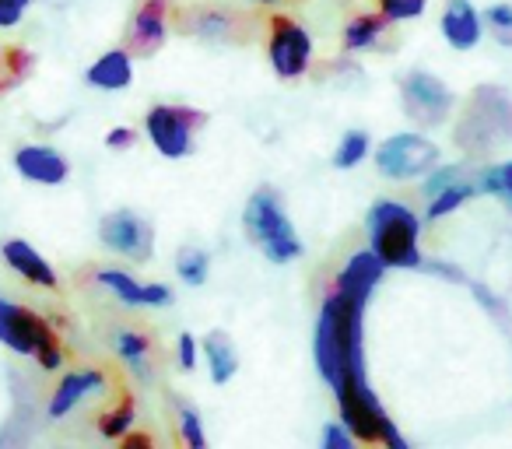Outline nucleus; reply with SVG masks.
I'll use <instances>...</instances> for the list:
<instances>
[{
  "label": "nucleus",
  "mask_w": 512,
  "mask_h": 449,
  "mask_svg": "<svg viewBox=\"0 0 512 449\" xmlns=\"http://www.w3.org/2000/svg\"><path fill=\"white\" fill-rule=\"evenodd\" d=\"M15 169L39 186H60L71 176V162L57 148H46V144H25V148H18Z\"/></svg>",
  "instance_id": "14"
},
{
  "label": "nucleus",
  "mask_w": 512,
  "mask_h": 449,
  "mask_svg": "<svg viewBox=\"0 0 512 449\" xmlns=\"http://www.w3.org/2000/svg\"><path fill=\"white\" fill-rule=\"evenodd\" d=\"M99 285L109 288L123 306H169L172 302V292L165 285H155V281H137L134 274L116 271V267L99 271Z\"/></svg>",
  "instance_id": "16"
},
{
  "label": "nucleus",
  "mask_w": 512,
  "mask_h": 449,
  "mask_svg": "<svg viewBox=\"0 0 512 449\" xmlns=\"http://www.w3.org/2000/svg\"><path fill=\"white\" fill-rule=\"evenodd\" d=\"M207 271H211V257H207L204 250H193V246H186V250H179L176 257V274L179 281H186V285H204L207 281Z\"/></svg>",
  "instance_id": "25"
},
{
  "label": "nucleus",
  "mask_w": 512,
  "mask_h": 449,
  "mask_svg": "<svg viewBox=\"0 0 512 449\" xmlns=\"http://www.w3.org/2000/svg\"><path fill=\"white\" fill-rule=\"evenodd\" d=\"M207 116L200 109L190 106H151L144 116V130H148V141L155 144L158 155L165 158H186L193 148V130L204 123Z\"/></svg>",
  "instance_id": "7"
},
{
  "label": "nucleus",
  "mask_w": 512,
  "mask_h": 449,
  "mask_svg": "<svg viewBox=\"0 0 512 449\" xmlns=\"http://www.w3.org/2000/svg\"><path fill=\"white\" fill-rule=\"evenodd\" d=\"M197 355H200V348H197V341H193V334H179V341H176L179 369H183V372L197 369Z\"/></svg>",
  "instance_id": "34"
},
{
  "label": "nucleus",
  "mask_w": 512,
  "mask_h": 449,
  "mask_svg": "<svg viewBox=\"0 0 512 449\" xmlns=\"http://www.w3.org/2000/svg\"><path fill=\"white\" fill-rule=\"evenodd\" d=\"M0 67H4V53H0Z\"/></svg>",
  "instance_id": "39"
},
{
  "label": "nucleus",
  "mask_w": 512,
  "mask_h": 449,
  "mask_svg": "<svg viewBox=\"0 0 512 449\" xmlns=\"http://www.w3.org/2000/svg\"><path fill=\"white\" fill-rule=\"evenodd\" d=\"M362 313L365 302L351 299L341 288H330V295L323 299L320 323H316V365L320 376L330 386H337L351 372H365V355H362Z\"/></svg>",
  "instance_id": "1"
},
{
  "label": "nucleus",
  "mask_w": 512,
  "mask_h": 449,
  "mask_svg": "<svg viewBox=\"0 0 512 449\" xmlns=\"http://www.w3.org/2000/svg\"><path fill=\"white\" fill-rule=\"evenodd\" d=\"M355 442L358 439L348 432V425H344V421H334V425L323 428V449H351Z\"/></svg>",
  "instance_id": "31"
},
{
  "label": "nucleus",
  "mask_w": 512,
  "mask_h": 449,
  "mask_svg": "<svg viewBox=\"0 0 512 449\" xmlns=\"http://www.w3.org/2000/svg\"><path fill=\"white\" fill-rule=\"evenodd\" d=\"M365 155H369V134L365 130H348L334 151V165L337 169H355V165L365 162Z\"/></svg>",
  "instance_id": "26"
},
{
  "label": "nucleus",
  "mask_w": 512,
  "mask_h": 449,
  "mask_svg": "<svg viewBox=\"0 0 512 449\" xmlns=\"http://www.w3.org/2000/svg\"><path fill=\"white\" fill-rule=\"evenodd\" d=\"M0 257H4V264H8L18 278L29 281V285L50 288V292L60 285V278H57V271H53L50 260H46L32 243H25V239H8V243L0 246Z\"/></svg>",
  "instance_id": "15"
},
{
  "label": "nucleus",
  "mask_w": 512,
  "mask_h": 449,
  "mask_svg": "<svg viewBox=\"0 0 512 449\" xmlns=\"http://www.w3.org/2000/svg\"><path fill=\"white\" fill-rule=\"evenodd\" d=\"M460 179V165H442V169H432L425 179V193L428 197H435L439 190H446L449 183H456Z\"/></svg>",
  "instance_id": "32"
},
{
  "label": "nucleus",
  "mask_w": 512,
  "mask_h": 449,
  "mask_svg": "<svg viewBox=\"0 0 512 449\" xmlns=\"http://www.w3.org/2000/svg\"><path fill=\"white\" fill-rule=\"evenodd\" d=\"M435 162H439V144H432L425 134H393L376 148L379 176L397 179V183L428 176Z\"/></svg>",
  "instance_id": "6"
},
{
  "label": "nucleus",
  "mask_w": 512,
  "mask_h": 449,
  "mask_svg": "<svg viewBox=\"0 0 512 449\" xmlns=\"http://www.w3.org/2000/svg\"><path fill=\"white\" fill-rule=\"evenodd\" d=\"M179 435H183V442H186V446H193V449L207 446L204 428H200V414H197V407L179 404Z\"/></svg>",
  "instance_id": "29"
},
{
  "label": "nucleus",
  "mask_w": 512,
  "mask_h": 449,
  "mask_svg": "<svg viewBox=\"0 0 512 449\" xmlns=\"http://www.w3.org/2000/svg\"><path fill=\"white\" fill-rule=\"evenodd\" d=\"M99 239L113 253H120V257H127V260H137V264L151 260V253H155V229H151L141 214L127 211V207H120V211L102 218Z\"/></svg>",
  "instance_id": "10"
},
{
  "label": "nucleus",
  "mask_w": 512,
  "mask_h": 449,
  "mask_svg": "<svg viewBox=\"0 0 512 449\" xmlns=\"http://www.w3.org/2000/svg\"><path fill=\"white\" fill-rule=\"evenodd\" d=\"M0 341L8 344L18 355H32L46 372L64 365V348H60V334L50 327V320H43L32 309H22L15 302L0 299Z\"/></svg>",
  "instance_id": "5"
},
{
  "label": "nucleus",
  "mask_w": 512,
  "mask_h": 449,
  "mask_svg": "<svg viewBox=\"0 0 512 449\" xmlns=\"http://www.w3.org/2000/svg\"><path fill=\"white\" fill-rule=\"evenodd\" d=\"M169 15H172V0H137L134 15H130V29L123 36L134 57H155L158 50L169 39Z\"/></svg>",
  "instance_id": "11"
},
{
  "label": "nucleus",
  "mask_w": 512,
  "mask_h": 449,
  "mask_svg": "<svg viewBox=\"0 0 512 449\" xmlns=\"http://www.w3.org/2000/svg\"><path fill=\"white\" fill-rule=\"evenodd\" d=\"M134 421H137V400H134V393H123L113 407H106V411L99 414V432L106 435V439L120 442L123 435L130 432Z\"/></svg>",
  "instance_id": "23"
},
{
  "label": "nucleus",
  "mask_w": 512,
  "mask_h": 449,
  "mask_svg": "<svg viewBox=\"0 0 512 449\" xmlns=\"http://www.w3.org/2000/svg\"><path fill=\"white\" fill-rule=\"evenodd\" d=\"M116 355L127 362V369L134 372L141 383L151 379V362H155V341L144 330H116L113 334Z\"/></svg>",
  "instance_id": "20"
},
{
  "label": "nucleus",
  "mask_w": 512,
  "mask_h": 449,
  "mask_svg": "<svg viewBox=\"0 0 512 449\" xmlns=\"http://www.w3.org/2000/svg\"><path fill=\"white\" fill-rule=\"evenodd\" d=\"M474 193H477L474 183H463V179L449 183L446 190H439L435 197H428V221H439V218H446V214H453L456 207L467 204Z\"/></svg>",
  "instance_id": "24"
},
{
  "label": "nucleus",
  "mask_w": 512,
  "mask_h": 449,
  "mask_svg": "<svg viewBox=\"0 0 512 449\" xmlns=\"http://www.w3.org/2000/svg\"><path fill=\"white\" fill-rule=\"evenodd\" d=\"M106 372L102 369H95V365H85V369H74V372H67L64 379L57 383V390H53V397H50V418L53 421H60V418H67V414L74 411V407L81 404V400L88 397V393H102L106 390Z\"/></svg>",
  "instance_id": "13"
},
{
  "label": "nucleus",
  "mask_w": 512,
  "mask_h": 449,
  "mask_svg": "<svg viewBox=\"0 0 512 449\" xmlns=\"http://www.w3.org/2000/svg\"><path fill=\"white\" fill-rule=\"evenodd\" d=\"M369 250L383 260V267H421V250H418V236H421V221L400 200H379L372 204L369 218Z\"/></svg>",
  "instance_id": "2"
},
{
  "label": "nucleus",
  "mask_w": 512,
  "mask_h": 449,
  "mask_svg": "<svg viewBox=\"0 0 512 449\" xmlns=\"http://www.w3.org/2000/svg\"><path fill=\"white\" fill-rule=\"evenodd\" d=\"M428 8V0H379V15L386 22H414Z\"/></svg>",
  "instance_id": "28"
},
{
  "label": "nucleus",
  "mask_w": 512,
  "mask_h": 449,
  "mask_svg": "<svg viewBox=\"0 0 512 449\" xmlns=\"http://www.w3.org/2000/svg\"><path fill=\"white\" fill-rule=\"evenodd\" d=\"M256 4H267V8H274V4H281V0H256Z\"/></svg>",
  "instance_id": "38"
},
{
  "label": "nucleus",
  "mask_w": 512,
  "mask_h": 449,
  "mask_svg": "<svg viewBox=\"0 0 512 449\" xmlns=\"http://www.w3.org/2000/svg\"><path fill=\"white\" fill-rule=\"evenodd\" d=\"M442 39H446L453 50L467 53L481 43L484 29H481V15L474 11L470 0H446V8H442Z\"/></svg>",
  "instance_id": "17"
},
{
  "label": "nucleus",
  "mask_w": 512,
  "mask_h": 449,
  "mask_svg": "<svg viewBox=\"0 0 512 449\" xmlns=\"http://www.w3.org/2000/svg\"><path fill=\"white\" fill-rule=\"evenodd\" d=\"M204 358H207V365H211V383H218V386H225L228 379L239 372V355H235V344L228 341L225 334H207L204 337Z\"/></svg>",
  "instance_id": "21"
},
{
  "label": "nucleus",
  "mask_w": 512,
  "mask_h": 449,
  "mask_svg": "<svg viewBox=\"0 0 512 449\" xmlns=\"http://www.w3.org/2000/svg\"><path fill=\"white\" fill-rule=\"evenodd\" d=\"M498 176H502V197L512 204V162L509 165H498Z\"/></svg>",
  "instance_id": "36"
},
{
  "label": "nucleus",
  "mask_w": 512,
  "mask_h": 449,
  "mask_svg": "<svg viewBox=\"0 0 512 449\" xmlns=\"http://www.w3.org/2000/svg\"><path fill=\"white\" fill-rule=\"evenodd\" d=\"M383 260L376 257L372 250H362V253H355V257L344 264V271L337 274V281L334 285L341 288V292H348L351 299H358V302H369V295H372V288L379 285V278H383Z\"/></svg>",
  "instance_id": "18"
},
{
  "label": "nucleus",
  "mask_w": 512,
  "mask_h": 449,
  "mask_svg": "<svg viewBox=\"0 0 512 449\" xmlns=\"http://www.w3.org/2000/svg\"><path fill=\"white\" fill-rule=\"evenodd\" d=\"M88 85L99 88V92H123L134 81V53L123 46V50H109L88 67Z\"/></svg>",
  "instance_id": "19"
},
{
  "label": "nucleus",
  "mask_w": 512,
  "mask_h": 449,
  "mask_svg": "<svg viewBox=\"0 0 512 449\" xmlns=\"http://www.w3.org/2000/svg\"><path fill=\"white\" fill-rule=\"evenodd\" d=\"M390 25L393 22H386L383 15H358V18H351L348 29H344V50H348V53L372 50V46L379 43V36H383Z\"/></svg>",
  "instance_id": "22"
},
{
  "label": "nucleus",
  "mask_w": 512,
  "mask_h": 449,
  "mask_svg": "<svg viewBox=\"0 0 512 449\" xmlns=\"http://www.w3.org/2000/svg\"><path fill=\"white\" fill-rule=\"evenodd\" d=\"M242 225H246L249 243L260 246L271 264H292V260L302 257V239L295 236L292 218H288L278 193L267 190V186H260V190L246 200Z\"/></svg>",
  "instance_id": "3"
},
{
  "label": "nucleus",
  "mask_w": 512,
  "mask_h": 449,
  "mask_svg": "<svg viewBox=\"0 0 512 449\" xmlns=\"http://www.w3.org/2000/svg\"><path fill=\"white\" fill-rule=\"evenodd\" d=\"M267 57L278 78L295 81L313 64V36L302 29L295 18L274 15L271 18V39H267Z\"/></svg>",
  "instance_id": "8"
},
{
  "label": "nucleus",
  "mask_w": 512,
  "mask_h": 449,
  "mask_svg": "<svg viewBox=\"0 0 512 449\" xmlns=\"http://www.w3.org/2000/svg\"><path fill=\"white\" fill-rule=\"evenodd\" d=\"M337 393V411H341V421L348 425V432L355 435L358 442H383V446L393 449H407V442L397 435L390 414L383 411V404L372 393L365 372H351L341 383L334 386Z\"/></svg>",
  "instance_id": "4"
},
{
  "label": "nucleus",
  "mask_w": 512,
  "mask_h": 449,
  "mask_svg": "<svg viewBox=\"0 0 512 449\" xmlns=\"http://www.w3.org/2000/svg\"><path fill=\"white\" fill-rule=\"evenodd\" d=\"M484 22L491 25L498 43L512 46V4H491V8L484 11Z\"/></svg>",
  "instance_id": "30"
},
{
  "label": "nucleus",
  "mask_w": 512,
  "mask_h": 449,
  "mask_svg": "<svg viewBox=\"0 0 512 449\" xmlns=\"http://www.w3.org/2000/svg\"><path fill=\"white\" fill-rule=\"evenodd\" d=\"M32 64H36V60H32V53L22 50V46H15V50L4 53V67H0V71H8V74L0 78V92H8V88L22 85V81L32 74Z\"/></svg>",
  "instance_id": "27"
},
{
  "label": "nucleus",
  "mask_w": 512,
  "mask_h": 449,
  "mask_svg": "<svg viewBox=\"0 0 512 449\" xmlns=\"http://www.w3.org/2000/svg\"><path fill=\"white\" fill-rule=\"evenodd\" d=\"M179 29L186 36L211 39V43H246L253 36L249 18L235 8H221V4H197V8L179 11Z\"/></svg>",
  "instance_id": "9"
},
{
  "label": "nucleus",
  "mask_w": 512,
  "mask_h": 449,
  "mask_svg": "<svg viewBox=\"0 0 512 449\" xmlns=\"http://www.w3.org/2000/svg\"><path fill=\"white\" fill-rule=\"evenodd\" d=\"M32 0H0V29H15L25 18Z\"/></svg>",
  "instance_id": "33"
},
{
  "label": "nucleus",
  "mask_w": 512,
  "mask_h": 449,
  "mask_svg": "<svg viewBox=\"0 0 512 449\" xmlns=\"http://www.w3.org/2000/svg\"><path fill=\"white\" fill-rule=\"evenodd\" d=\"M120 442H123V446H127V449H137V446H148L151 439H148V435H123Z\"/></svg>",
  "instance_id": "37"
},
{
  "label": "nucleus",
  "mask_w": 512,
  "mask_h": 449,
  "mask_svg": "<svg viewBox=\"0 0 512 449\" xmlns=\"http://www.w3.org/2000/svg\"><path fill=\"white\" fill-rule=\"evenodd\" d=\"M400 95H404L407 113L421 123H442L449 109H453V92L428 71L407 74L404 85H400Z\"/></svg>",
  "instance_id": "12"
},
{
  "label": "nucleus",
  "mask_w": 512,
  "mask_h": 449,
  "mask_svg": "<svg viewBox=\"0 0 512 449\" xmlns=\"http://www.w3.org/2000/svg\"><path fill=\"white\" fill-rule=\"evenodd\" d=\"M134 141H137V130H130V127H113V130L106 134V144H109L113 151H127Z\"/></svg>",
  "instance_id": "35"
}]
</instances>
